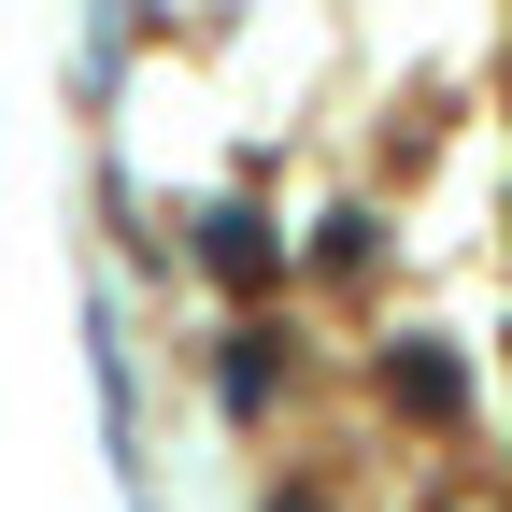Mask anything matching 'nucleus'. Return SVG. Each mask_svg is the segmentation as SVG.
I'll list each match as a JSON object with an SVG mask.
<instances>
[{"label":"nucleus","mask_w":512,"mask_h":512,"mask_svg":"<svg viewBox=\"0 0 512 512\" xmlns=\"http://www.w3.org/2000/svg\"><path fill=\"white\" fill-rule=\"evenodd\" d=\"M370 399L384 413H413V427H441V441H470V356L441 342V328H399V342H370Z\"/></svg>","instance_id":"1"},{"label":"nucleus","mask_w":512,"mask_h":512,"mask_svg":"<svg viewBox=\"0 0 512 512\" xmlns=\"http://www.w3.org/2000/svg\"><path fill=\"white\" fill-rule=\"evenodd\" d=\"M200 271H214V299L271 313V285H285V228L256 214V200H214V214H200Z\"/></svg>","instance_id":"2"},{"label":"nucleus","mask_w":512,"mask_h":512,"mask_svg":"<svg viewBox=\"0 0 512 512\" xmlns=\"http://www.w3.org/2000/svg\"><path fill=\"white\" fill-rule=\"evenodd\" d=\"M285 384H299V342L271 328V313H242V328L214 342V413L256 427V413H285Z\"/></svg>","instance_id":"3"},{"label":"nucleus","mask_w":512,"mask_h":512,"mask_svg":"<svg viewBox=\"0 0 512 512\" xmlns=\"http://www.w3.org/2000/svg\"><path fill=\"white\" fill-rule=\"evenodd\" d=\"M285 271H313V285H370V271H384V214H328Z\"/></svg>","instance_id":"4"},{"label":"nucleus","mask_w":512,"mask_h":512,"mask_svg":"<svg viewBox=\"0 0 512 512\" xmlns=\"http://www.w3.org/2000/svg\"><path fill=\"white\" fill-rule=\"evenodd\" d=\"M256 512H342L328 484H271V498H256Z\"/></svg>","instance_id":"5"}]
</instances>
